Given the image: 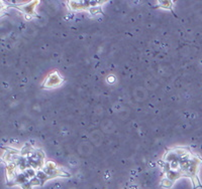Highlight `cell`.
<instances>
[{
  "label": "cell",
  "mask_w": 202,
  "mask_h": 189,
  "mask_svg": "<svg viewBox=\"0 0 202 189\" xmlns=\"http://www.w3.org/2000/svg\"><path fill=\"white\" fill-rule=\"evenodd\" d=\"M6 178L9 185H20L23 189L42 186L47 180L57 176H70L53 161L46 162L43 153L30 145L20 149L6 148L3 154Z\"/></svg>",
  "instance_id": "obj_1"
},
{
  "label": "cell",
  "mask_w": 202,
  "mask_h": 189,
  "mask_svg": "<svg viewBox=\"0 0 202 189\" xmlns=\"http://www.w3.org/2000/svg\"><path fill=\"white\" fill-rule=\"evenodd\" d=\"M62 82H63V78L58 73H51L47 76L45 82H43V86H45V88H55V86H60L62 84Z\"/></svg>",
  "instance_id": "obj_3"
},
{
  "label": "cell",
  "mask_w": 202,
  "mask_h": 189,
  "mask_svg": "<svg viewBox=\"0 0 202 189\" xmlns=\"http://www.w3.org/2000/svg\"><path fill=\"white\" fill-rule=\"evenodd\" d=\"M164 162V176L166 184L170 182V186L179 179L181 176L189 177L193 183L196 181L199 185V179L197 178V172L199 166L202 164V160L197 154H194L185 147H176L169 149L163 157Z\"/></svg>",
  "instance_id": "obj_2"
}]
</instances>
